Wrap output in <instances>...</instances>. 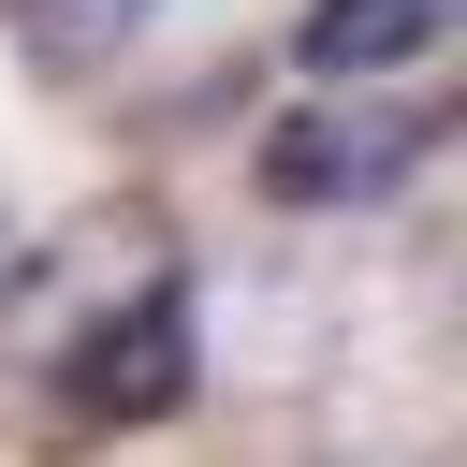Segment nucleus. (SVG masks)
I'll return each mask as SVG.
<instances>
[{
    "mask_svg": "<svg viewBox=\"0 0 467 467\" xmlns=\"http://www.w3.org/2000/svg\"><path fill=\"white\" fill-rule=\"evenodd\" d=\"M190 379H204V306H190V277H146L117 321L73 336V423H175Z\"/></svg>",
    "mask_w": 467,
    "mask_h": 467,
    "instance_id": "f257e3e1",
    "label": "nucleus"
},
{
    "mask_svg": "<svg viewBox=\"0 0 467 467\" xmlns=\"http://www.w3.org/2000/svg\"><path fill=\"white\" fill-rule=\"evenodd\" d=\"M423 131L438 117H409V102H306V117L263 131V190L277 204H379L423 161Z\"/></svg>",
    "mask_w": 467,
    "mask_h": 467,
    "instance_id": "f03ea898",
    "label": "nucleus"
},
{
    "mask_svg": "<svg viewBox=\"0 0 467 467\" xmlns=\"http://www.w3.org/2000/svg\"><path fill=\"white\" fill-rule=\"evenodd\" d=\"M438 29H452V0H306L292 58H306V73H336V88H365V73H409Z\"/></svg>",
    "mask_w": 467,
    "mask_h": 467,
    "instance_id": "7ed1b4c3",
    "label": "nucleus"
},
{
    "mask_svg": "<svg viewBox=\"0 0 467 467\" xmlns=\"http://www.w3.org/2000/svg\"><path fill=\"white\" fill-rule=\"evenodd\" d=\"M0 15H15V58L73 88V73H117V58L146 44V15H161V0H0Z\"/></svg>",
    "mask_w": 467,
    "mask_h": 467,
    "instance_id": "20e7f679",
    "label": "nucleus"
}]
</instances>
